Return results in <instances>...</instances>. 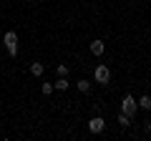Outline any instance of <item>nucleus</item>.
<instances>
[{"instance_id":"5","label":"nucleus","mask_w":151,"mask_h":141,"mask_svg":"<svg viewBox=\"0 0 151 141\" xmlns=\"http://www.w3.org/2000/svg\"><path fill=\"white\" fill-rule=\"evenodd\" d=\"M103 50H106V43L103 40H91V53L93 55H103Z\"/></svg>"},{"instance_id":"4","label":"nucleus","mask_w":151,"mask_h":141,"mask_svg":"<svg viewBox=\"0 0 151 141\" xmlns=\"http://www.w3.org/2000/svg\"><path fill=\"white\" fill-rule=\"evenodd\" d=\"M103 129H106V121H103L101 116H93V119L88 121V131H91V134H101Z\"/></svg>"},{"instance_id":"8","label":"nucleus","mask_w":151,"mask_h":141,"mask_svg":"<svg viewBox=\"0 0 151 141\" xmlns=\"http://www.w3.org/2000/svg\"><path fill=\"white\" fill-rule=\"evenodd\" d=\"M30 73H33V76H43V63H38V60L30 63Z\"/></svg>"},{"instance_id":"13","label":"nucleus","mask_w":151,"mask_h":141,"mask_svg":"<svg viewBox=\"0 0 151 141\" xmlns=\"http://www.w3.org/2000/svg\"><path fill=\"white\" fill-rule=\"evenodd\" d=\"M146 131H149V134H151V119L146 121Z\"/></svg>"},{"instance_id":"12","label":"nucleus","mask_w":151,"mask_h":141,"mask_svg":"<svg viewBox=\"0 0 151 141\" xmlns=\"http://www.w3.org/2000/svg\"><path fill=\"white\" fill-rule=\"evenodd\" d=\"M55 70H58V76H68V65H63V63H60Z\"/></svg>"},{"instance_id":"7","label":"nucleus","mask_w":151,"mask_h":141,"mask_svg":"<svg viewBox=\"0 0 151 141\" xmlns=\"http://www.w3.org/2000/svg\"><path fill=\"white\" fill-rule=\"evenodd\" d=\"M139 109H146V111H151V96H146V93H144V96L139 98Z\"/></svg>"},{"instance_id":"2","label":"nucleus","mask_w":151,"mask_h":141,"mask_svg":"<svg viewBox=\"0 0 151 141\" xmlns=\"http://www.w3.org/2000/svg\"><path fill=\"white\" fill-rule=\"evenodd\" d=\"M121 111H124L126 116H134L136 111H139V101H136L131 93H126L124 96V101H121Z\"/></svg>"},{"instance_id":"10","label":"nucleus","mask_w":151,"mask_h":141,"mask_svg":"<svg viewBox=\"0 0 151 141\" xmlns=\"http://www.w3.org/2000/svg\"><path fill=\"white\" fill-rule=\"evenodd\" d=\"M119 124H121V126H124V129H126V126L131 124V116H126L124 111H121V114H119Z\"/></svg>"},{"instance_id":"9","label":"nucleus","mask_w":151,"mask_h":141,"mask_svg":"<svg viewBox=\"0 0 151 141\" xmlns=\"http://www.w3.org/2000/svg\"><path fill=\"white\" fill-rule=\"evenodd\" d=\"M76 86H78V91H81V93H88V91H91V83H88L86 78H81V81L76 83Z\"/></svg>"},{"instance_id":"11","label":"nucleus","mask_w":151,"mask_h":141,"mask_svg":"<svg viewBox=\"0 0 151 141\" xmlns=\"http://www.w3.org/2000/svg\"><path fill=\"white\" fill-rule=\"evenodd\" d=\"M40 91H43V96H50L55 88H53V83H43V86H40Z\"/></svg>"},{"instance_id":"6","label":"nucleus","mask_w":151,"mask_h":141,"mask_svg":"<svg viewBox=\"0 0 151 141\" xmlns=\"http://www.w3.org/2000/svg\"><path fill=\"white\" fill-rule=\"evenodd\" d=\"M68 86H70V83H68V76H58V81L53 83L55 91H68Z\"/></svg>"},{"instance_id":"3","label":"nucleus","mask_w":151,"mask_h":141,"mask_svg":"<svg viewBox=\"0 0 151 141\" xmlns=\"http://www.w3.org/2000/svg\"><path fill=\"white\" fill-rule=\"evenodd\" d=\"M93 78H96V83H103V86H108L111 83V70H108V65H96V70H93Z\"/></svg>"},{"instance_id":"1","label":"nucleus","mask_w":151,"mask_h":141,"mask_svg":"<svg viewBox=\"0 0 151 141\" xmlns=\"http://www.w3.org/2000/svg\"><path fill=\"white\" fill-rule=\"evenodd\" d=\"M3 43H5V48H8V55L15 58V55H18V35L13 30H8L5 35H3Z\"/></svg>"}]
</instances>
